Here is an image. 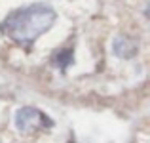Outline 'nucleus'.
Here are the masks:
<instances>
[{"label": "nucleus", "instance_id": "obj_4", "mask_svg": "<svg viewBox=\"0 0 150 143\" xmlns=\"http://www.w3.org/2000/svg\"><path fill=\"white\" fill-rule=\"evenodd\" d=\"M74 63V50L72 48H61L51 55V65L55 69H59L61 73H65L70 65Z\"/></svg>", "mask_w": 150, "mask_h": 143}, {"label": "nucleus", "instance_id": "obj_2", "mask_svg": "<svg viewBox=\"0 0 150 143\" xmlns=\"http://www.w3.org/2000/svg\"><path fill=\"white\" fill-rule=\"evenodd\" d=\"M13 124H15V130L21 134H36V132H42V130H50L53 126V120L38 107L25 105L15 111Z\"/></svg>", "mask_w": 150, "mask_h": 143}, {"label": "nucleus", "instance_id": "obj_3", "mask_svg": "<svg viewBox=\"0 0 150 143\" xmlns=\"http://www.w3.org/2000/svg\"><path fill=\"white\" fill-rule=\"evenodd\" d=\"M139 51V44L133 40L131 36H125V34H118L112 40V54L120 59H131L137 55Z\"/></svg>", "mask_w": 150, "mask_h": 143}, {"label": "nucleus", "instance_id": "obj_1", "mask_svg": "<svg viewBox=\"0 0 150 143\" xmlns=\"http://www.w3.org/2000/svg\"><path fill=\"white\" fill-rule=\"evenodd\" d=\"M57 21V11L46 2H33L11 10L0 23V34L13 44L30 50L34 42L46 34Z\"/></svg>", "mask_w": 150, "mask_h": 143}]
</instances>
